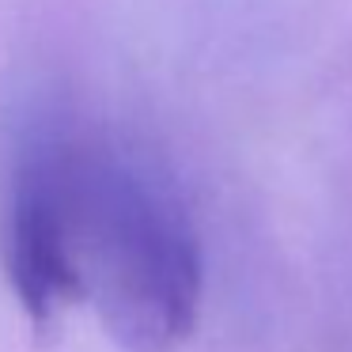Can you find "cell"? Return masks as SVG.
I'll use <instances>...</instances> for the list:
<instances>
[{
    "mask_svg": "<svg viewBox=\"0 0 352 352\" xmlns=\"http://www.w3.org/2000/svg\"><path fill=\"white\" fill-rule=\"evenodd\" d=\"M8 280L34 326L80 299L69 243V137L42 125L19 144L8 201Z\"/></svg>",
    "mask_w": 352,
    "mask_h": 352,
    "instance_id": "2",
    "label": "cell"
},
{
    "mask_svg": "<svg viewBox=\"0 0 352 352\" xmlns=\"http://www.w3.org/2000/svg\"><path fill=\"white\" fill-rule=\"evenodd\" d=\"M69 243L80 299L125 352H175L197 329L201 246L182 193L125 144L69 137Z\"/></svg>",
    "mask_w": 352,
    "mask_h": 352,
    "instance_id": "1",
    "label": "cell"
}]
</instances>
